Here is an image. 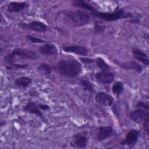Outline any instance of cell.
I'll return each mask as SVG.
<instances>
[{
  "instance_id": "obj_22",
  "label": "cell",
  "mask_w": 149,
  "mask_h": 149,
  "mask_svg": "<svg viewBox=\"0 0 149 149\" xmlns=\"http://www.w3.org/2000/svg\"><path fill=\"white\" fill-rule=\"evenodd\" d=\"M95 61H96L97 66L99 67V68L101 70V71L108 72V70L110 69V67L109 65L107 64L102 58H100V57L97 58Z\"/></svg>"
},
{
  "instance_id": "obj_28",
  "label": "cell",
  "mask_w": 149,
  "mask_h": 149,
  "mask_svg": "<svg viewBox=\"0 0 149 149\" xmlns=\"http://www.w3.org/2000/svg\"><path fill=\"white\" fill-rule=\"evenodd\" d=\"M80 61L85 63H91L94 62V59H91V58H80Z\"/></svg>"
},
{
  "instance_id": "obj_8",
  "label": "cell",
  "mask_w": 149,
  "mask_h": 149,
  "mask_svg": "<svg viewBox=\"0 0 149 149\" xmlns=\"http://www.w3.org/2000/svg\"><path fill=\"white\" fill-rule=\"evenodd\" d=\"M140 133L137 130L132 129L127 133L125 139L123 140L120 144L122 145H127L130 146H134L137 142Z\"/></svg>"
},
{
  "instance_id": "obj_25",
  "label": "cell",
  "mask_w": 149,
  "mask_h": 149,
  "mask_svg": "<svg viewBox=\"0 0 149 149\" xmlns=\"http://www.w3.org/2000/svg\"><path fill=\"white\" fill-rule=\"evenodd\" d=\"M105 29V26L100 25L99 24L96 23L94 26V32L95 33H101L104 31Z\"/></svg>"
},
{
  "instance_id": "obj_21",
  "label": "cell",
  "mask_w": 149,
  "mask_h": 149,
  "mask_svg": "<svg viewBox=\"0 0 149 149\" xmlns=\"http://www.w3.org/2000/svg\"><path fill=\"white\" fill-rule=\"evenodd\" d=\"M80 83L84 90L88 91L90 93L94 92V88L91 82L89 81V80L87 78L84 77L81 78L80 81Z\"/></svg>"
},
{
  "instance_id": "obj_4",
  "label": "cell",
  "mask_w": 149,
  "mask_h": 149,
  "mask_svg": "<svg viewBox=\"0 0 149 149\" xmlns=\"http://www.w3.org/2000/svg\"><path fill=\"white\" fill-rule=\"evenodd\" d=\"M91 14L97 17L100 18L108 22H113L119 20L120 19L133 17V14L132 13L125 12L123 9H119L117 11L112 13L94 11L92 12Z\"/></svg>"
},
{
  "instance_id": "obj_2",
  "label": "cell",
  "mask_w": 149,
  "mask_h": 149,
  "mask_svg": "<svg viewBox=\"0 0 149 149\" xmlns=\"http://www.w3.org/2000/svg\"><path fill=\"white\" fill-rule=\"evenodd\" d=\"M62 14L65 23L75 27L86 25L90 20L88 14L82 10H64Z\"/></svg>"
},
{
  "instance_id": "obj_13",
  "label": "cell",
  "mask_w": 149,
  "mask_h": 149,
  "mask_svg": "<svg viewBox=\"0 0 149 149\" xmlns=\"http://www.w3.org/2000/svg\"><path fill=\"white\" fill-rule=\"evenodd\" d=\"M24 111L27 112H29V113L34 114L40 117L42 119L45 120L43 116V115H42V112H41L40 109L38 107V105H37L34 102H31V101L28 102L24 108Z\"/></svg>"
},
{
  "instance_id": "obj_12",
  "label": "cell",
  "mask_w": 149,
  "mask_h": 149,
  "mask_svg": "<svg viewBox=\"0 0 149 149\" xmlns=\"http://www.w3.org/2000/svg\"><path fill=\"white\" fill-rule=\"evenodd\" d=\"M95 79L100 83L104 84H109L114 80V75L109 72H99L95 74Z\"/></svg>"
},
{
  "instance_id": "obj_15",
  "label": "cell",
  "mask_w": 149,
  "mask_h": 149,
  "mask_svg": "<svg viewBox=\"0 0 149 149\" xmlns=\"http://www.w3.org/2000/svg\"><path fill=\"white\" fill-rule=\"evenodd\" d=\"M28 4L24 2H12L8 5L7 9L10 12H19L25 9Z\"/></svg>"
},
{
  "instance_id": "obj_7",
  "label": "cell",
  "mask_w": 149,
  "mask_h": 149,
  "mask_svg": "<svg viewBox=\"0 0 149 149\" xmlns=\"http://www.w3.org/2000/svg\"><path fill=\"white\" fill-rule=\"evenodd\" d=\"M97 103L106 107H109L113 103V97L108 93L103 91H99L95 97Z\"/></svg>"
},
{
  "instance_id": "obj_3",
  "label": "cell",
  "mask_w": 149,
  "mask_h": 149,
  "mask_svg": "<svg viewBox=\"0 0 149 149\" xmlns=\"http://www.w3.org/2000/svg\"><path fill=\"white\" fill-rule=\"evenodd\" d=\"M19 57L23 59H35L39 57L38 54L34 51L26 48H16L13 51L7 55L4 59L6 62L11 65L13 63L15 58Z\"/></svg>"
},
{
  "instance_id": "obj_6",
  "label": "cell",
  "mask_w": 149,
  "mask_h": 149,
  "mask_svg": "<svg viewBox=\"0 0 149 149\" xmlns=\"http://www.w3.org/2000/svg\"><path fill=\"white\" fill-rule=\"evenodd\" d=\"M130 119L135 123H141L146 118L149 117L148 111L143 109H137L130 112L129 115Z\"/></svg>"
},
{
  "instance_id": "obj_26",
  "label": "cell",
  "mask_w": 149,
  "mask_h": 149,
  "mask_svg": "<svg viewBox=\"0 0 149 149\" xmlns=\"http://www.w3.org/2000/svg\"><path fill=\"white\" fill-rule=\"evenodd\" d=\"M137 107H142L147 110L148 109V107H149V105H148V102H143V101H140L137 103V105H136Z\"/></svg>"
},
{
  "instance_id": "obj_18",
  "label": "cell",
  "mask_w": 149,
  "mask_h": 149,
  "mask_svg": "<svg viewBox=\"0 0 149 149\" xmlns=\"http://www.w3.org/2000/svg\"><path fill=\"white\" fill-rule=\"evenodd\" d=\"M72 5L73 6H75V7H77V8H81V9L89 10H91V11H93V12L96 11L95 9L93 6H92L90 4L87 3L84 1L74 0V1H72Z\"/></svg>"
},
{
  "instance_id": "obj_11",
  "label": "cell",
  "mask_w": 149,
  "mask_h": 149,
  "mask_svg": "<svg viewBox=\"0 0 149 149\" xmlns=\"http://www.w3.org/2000/svg\"><path fill=\"white\" fill-rule=\"evenodd\" d=\"M63 51L70 52L80 55H87L88 54V49L86 47L82 45H70L65 46L62 48Z\"/></svg>"
},
{
  "instance_id": "obj_17",
  "label": "cell",
  "mask_w": 149,
  "mask_h": 149,
  "mask_svg": "<svg viewBox=\"0 0 149 149\" xmlns=\"http://www.w3.org/2000/svg\"><path fill=\"white\" fill-rule=\"evenodd\" d=\"M118 65L124 68L127 69H134L139 73H141L143 71V67L139 65L137 62L135 61H128L123 63H119Z\"/></svg>"
},
{
  "instance_id": "obj_19",
  "label": "cell",
  "mask_w": 149,
  "mask_h": 149,
  "mask_svg": "<svg viewBox=\"0 0 149 149\" xmlns=\"http://www.w3.org/2000/svg\"><path fill=\"white\" fill-rule=\"evenodd\" d=\"M32 83V80L29 77H22L15 81V84L19 87H26Z\"/></svg>"
},
{
  "instance_id": "obj_1",
  "label": "cell",
  "mask_w": 149,
  "mask_h": 149,
  "mask_svg": "<svg viewBox=\"0 0 149 149\" xmlns=\"http://www.w3.org/2000/svg\"><path fill=\"white\" fill-rule=\"evenodd\" d=\"M56 69L61 75L73 78L81 73V65L76 59L61 60L58 63Z\"/></svg>"
},
{
  "instance_id": "obj_20",
  "label": "cell",
  "mask_w": 149,
  "mask_h": 149,
  "mask_svg": "<svg viewBox=\"0 0 149 149\" xmlns=\"http://www.w3.org/2000/svg\"><path fill=\"white\" fill-rule=\"evenodd\" d=\"M123 84L120 81H116L112 87V91L116 95H120L123 91Z\"/></svg>"
},
{
  "instance_id": "obj_9",
  "label": "cell",
  "mask_w": 149,
  "mask_h": 149,
  "mask_svg": "<svg viewBox=\"0 0 149 149\" xmlns=\"http://www.w3.org/2000/svg\"><path fill=\"white\" fill-rule=\"evenodd\" d=\"M20 25L23 28H27L36 32H45L47 29V25L44 23L40 21H33L29 24L23 23Z\"/></svg>"
},
{
  "instance_id": "obj_10",
  "label": "cell",
  "mask_w": 149,
  "mask_h": 149,
  "mask_svg": "<svg viewBox=\"0 0 149 149\" xmlns=\"http://www.w3.org/2000/svg\"><path fill=\"white\" fill-rule=\"evenodd\" d=\"M113 132V128L110 126H101L98 127V131L96 136L97 140L99 141H103L109 137Z\"/></svg>"
},
{
  "instance_id": "obj_29",
  "label": "cell",
  "mask_w": 149,
  "mask_h": 149,
  "mask_svg": "<svg viewBox=\"0 0 149 149\" xmlns=\"http://www.w3.org/2000/svg\"><path fill=\"white\" fill-rule=\"evenodd\" d=\"M38 107L40 109L42 110H49V106H48V105L46 104H38Z\"/></svg>"
},
{
  "instance_id": "obj_27",
  "label": "cell",
  "mask_w": 149,
  "mask_h": 149,
  "mask_svg": "<svg viewBox=\"0 0 149 149\" xmlns=\"http://www.w3.org/2000/svg\"><path fill=\"white\" fill-rule=\"evenodd\" d=\"M148 118L149 117L146 118L145 120L143 122V129L147 132V134L148 133V122H149Z\"/></svg>"
},
{
  "instance_id": "obj_23",
  "label": "cell",
  "mask_w": 149,
  "mask_h": 149,
  "mask_svg": "<svg viewBox=\"0 0 149 149\" xmlns=\"http://www.w3.org/2000/svg\"><path fill=\"white\" fill-rule=\"evenodd\" d=\"M38 70L40 72L46 74H49L51 72L52 68L51 66H49L48 64L45 63H42L40 64L39 66L38 67Z\"/></svg>"
},
{
  "instance_id": "obj_14",
  "label": "cell",
  "mask_w": 149,
  "mask_h": 149,
  "mask_svg": "<svg viewBox=\"0 0 149 149\" xmlns=\"http://www.w3.org/2000/svg\"><path fill=\"white\" fill-rule=\"evenodd\" d=\"M39 52L43 55H58V49L52 44H45L39 48Z\"/></svg>"
},
{
  "instance_id": "obj_24",
  "label": "cell",
  "mask_w": 149,
  "mask_h": 149,
  "mask_svg": "<svg viewBox=\"0 0 149 149\" xmlns=\"http://www.w3.org/2000/svg\"><path fill=\"white\" fill-rule=\"evenodd\" d=\"M26 38L30 41L31 42H33V43H45V41L41 38H37V37H34L33 36H31L30 35H27Z\"/></svg>"
},
{
  "instance_id": "obj_16",
  "label": "cell",
  "mask_w": 149,
  "mask_h": 149,
  "mask_svg": "<svg viewBox=\"0 0 149 149\" xmlns=\"http://www.w3.org/2000/svg\"><path fill=\"white\" fill-rule=\"evenodd\" d=\"M132 54L135 59L142 62L145 65L148 66L149 60L148 58V55L146 53L139 49H134L132 51Z\"/></svg>"
},
{
  "instance_id": "obj_5",
  "label": "cell",
  "mask_w": 149,
  "mask_h": 149,
  "mask_svg": "<svg viewBox=\"0 0 149 149\" xmlns=\"http://www.w3.org/2000/svg\"><path fill=\"white\" fill-rule=\"evenodd\" d=\"M88 143V138L86 132H80L73 136L71 145L80 148H86Z\"/></svg>"
}]
</instances>
